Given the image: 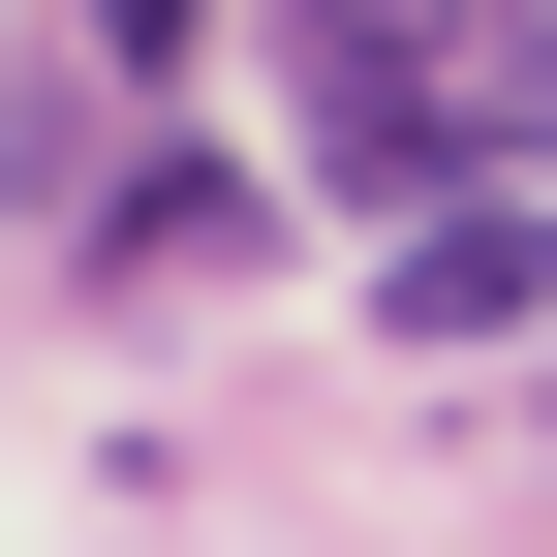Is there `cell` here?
I'll return each instance as SVG.
<instances>
[{
  "label": "cell",
  "mask_w": 557,
  "mask_h": 557,
  "mask_svg": "<svg viewBox=\"0 0 557 557\" xmlns=\"http://www.w3.org/2000/svg\"><path fill=\"white\" fill-rule=\"evenodd\" d=\"M372 310L403 341H527L557 310V218H527V186H434V218H372Z\"/></svg>",
  "instance_id": "cell-1"
},
{
  "label": "cell",
  "mask_w": 557,
  "mask_h": 557,
  "mask_svg": "<svg viewBox=\"0 0 557 557\" xmlns=\"http://www.w3.org/2000/svg\"><path fill=\"white\" fill-rule=\"evenodd\" d=\"M94 278H248V186H218V156H124V186H94Z\"/></svg>",
  "instance_id": "cell-2"
},
{
  "label": "cell",
  "mask_w": 557,
  "mask_h": 557,
  "mask_svg": "<svg viewBox=\"0 0 557 557\" xmlns=\"http://www.w3.org/2000/svg\"><path fill=\"white\" fill-rule=\"evenodd\" d=\"M32 32H62V62H124V94H156V62L218 32V0H32Z\"/></svg>",
  "instance_id": "cell-3"
}]
</instances>
